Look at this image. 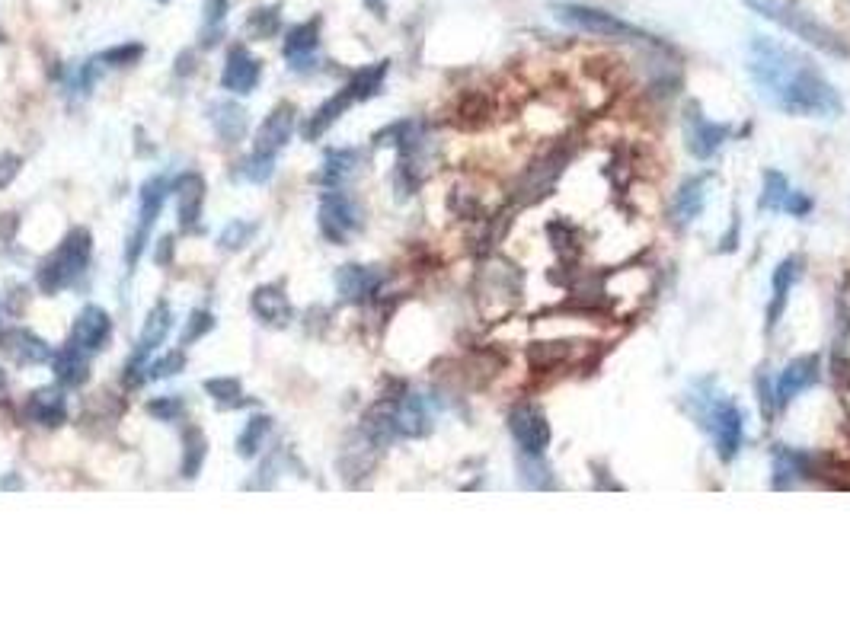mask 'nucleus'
I'll return each mask as SVG.
<instances>
[{
  "instance_id": "1",
  "label": "nucleus",
  "mask_w": 850,
  "mask_h": 639,
  "mask_svg": "<svg viewBox=\"0 0 850 639\" xmlns=\"http://www.w3.org/2000/svg\"><path fill=\"white\" fill-rule=\"evenodd\" d=\"M748 74L774 109L803 119H838L844 100L809 55L771 36H751Z\"/></svg>"
},
{
  "instance_id": "2",
  "label": "nucleus",
  "mask_w": 850,
  "mask_h": 639,
  "mask_svg": "<svg viewBox=\"0 0 850 639\" xmlns=\"http://www.w3.org/2000/svg\"><path fill=\"white\" fill-rule=\"evenodd\" d=\"M688 406H691V416L710 432L719 461H726V464L735 461L739 451H742V445H745V413H742V406L735 400H729L726 393H719L713 381L694 384V390L688 393Z\"/></svg>"
},
{
  "instance_id": "3",
  "label": "nucleus",
  "mask_w": 850,
  "mask_h": 639,
  "mask_svg": "<svg viewBox=\"0 0 850 639\" xmlns=\"http://www.w3.org/2000/svg\"><path fill=\"white\" fill-rule=\"evenodd\" d=\"M742 4L751 13H758V16H764V20L777 23L780 29H787L790 36H796L799 42L819 48V52H825L831 58H850V45L841 32H835L822 20H815L806 7L793 4V0H742Z\"/></svg>"
},
{
  "instance_id": "4",
  "label": "nucleus",
  "mask_w": 850,
  "mask_h": 639,
  "mask_svg": "<svg viewBox=\"0 0 850 639\" xmlns=\"http://www.w3.org/2000/svg\"><path fill=\"white\" fill-rule=\"evenodd\" d=\"M550 13L557 16L563 26H572L579 32H588L595 39H617V42H640V45H659L656 36H649L646 29L620 20L617 13H608L601 7L576 4V0H553Z\"/></svg>"
},
{
  "instance_id": "5",
  "label": "nucleus",
  "mask_w": 850,
  "mask_h": 639,
  "mask_svg": "<svg viewBox=\"0 0 850 639\" xmlns=\"http://www.w3.org/2000/svg\"><path fill=\"white\" fill-rule=\"evenodd\" d=\"M90 253H93V237L84 227H74V231L61 240V247L42 262L39 269V288L45 294H58L61 288H68L77 275H84V269L90 266Z\"/></svg>"
},
{
  "instance_id": "6",
  "label": "nucleus",
  "mask_w": 850,
  "mask_h": 639,
  "mask_svg": "<svg viewBox=\"0 0 850 639\" xmlns=\"http://www.w3.org/2000/svg\"><path fill=\"white\" fill-rule=\"evenodd\" d=\"M509 432L515 438L518 451L525 454V461H544L550 448V422L541 406L534 403H518L509 409Z\"/></svg>"
},
{
  "instance_id": "7",
  "label": "nucleus",
  "mask_w": 850,
  "mask_h": 639,
  "mask_svg": "<svg viewBox=\"0 0 850 639\" xmlns=\"http://www.w3.org/2000/svg\"><path fill=\"white\" fill-rule=\"evenodd\" d=\"M681 128H684V144H688L691 157H697V160L716 157L719 147L729 141V125H719V122L707 119L704 109H700L697 103L684 106Z\"/></svg>"
},
{
  "instance_id": "8",
  "label": "nucleus",
  "mask_w": 850,
  "mask_h": 639,
  "mask_svg": "<svg viewBox=\"0 0 850 639\" xmlns=\"http://www.w3.org/2000/svg\"><path fill=\"white\" fill-rule=\"evenodd\" d=\"M358 227H362V215H358L355 202L349 199V195L342 192H330L323 195L320 202V231L326 240L333 243H346Z\"/></svg>"
},
{
  "instance_id": "9",
  "label": "nucleus",
  "mask_w": 850,
  "mask_h": 639,
  "mask_svg": "<svg viewBox=\"0 0 850 639\" xmlns=\"http://www.w3.org/2000/svg\"><path fill=\"white\" fill-rule=\"evenodd\" d=\"M819 378H822V358L819 355H799V358H793V362L780 371V378L774 384V409L790 406L799 393H806Z\"/></svg>"
},
{
  "instance_id": "10",
  "label": "nucleus",
  "mask_w": 850,
  "mask_h": 639,
  "mask_svg": "<svg viewBox=\"0 0 850 639\" xmlns=\"http://www.w3.org/2000/svg\"><path fill=\"white\" fill-rule=\"evenodd\" d=\"M163 199H167V183H163L160 176L147 179L144 189H141L138 227H135L132 240H128V266H135V262L141 259V253H144V247H147V234H151V227H154V224H157V218H160Z\"/></svg>"
},
{
  "instance_id": "11",
  "label": "nucleus",
  "mask_w": 850,
  "mask_h": 639,
  "mask_svg": "<svg viewBox=\"0 0 850 639\" xmlns=\"http://www.w3.org/2000/svg\"><path fill=\"white\" fill-rule=\"evenodd\" d=\"M815 473V457L806 451H796L790 445L771 448V486L774 489H793L799 480H809Z\"/></svg>"
},
{
  "instance_id": "12",
  "label": "nucleus",
  "mask_w": 850,
  "mask_h": 639,
  "mask_svg": "<svg viewBox=\"0 0 850 639\" xmlns=\"http://www.w3.org/2000/svg\"><path fill=\"white\" fill-rule=\"evenodd\" d=\"M291 128H294V106L282 103L275 106L266 122L259 125L256 138H253V154H263V157H279V151L288 144L291 138Z\"/></svg>"
},
{
  "instance_id": "13",
  "label": "nucleus",
  "mask_w": 850,
  "mask_h": 639,
  "mask_svg": "<svg viewBox=\"0 0 850 639\" xmlns=\"http://www.w3.org/2000/svg\"><path fill=\"white\" fill-rule=\"evenodd\" d=\"M803 266H806L803 256H787L774 269V275H771V304H767V330H774V326L780 323L783 310H787V301H790V291L799 282V275H803Z\"/></svg>"
},
{
  "instance_id": "14",
  "label": "nucleus",
  "mask_w": 850,
  "mask_h": 639,
  "mask_svg": "<svg viewBox=\"0 0 850 639\" xmlns=\"http://www.w3.org/2000/svg\"><path fill=\"white\" fill-rule=\"evenodd\" d=\"M259 77H263V64H259L247 48L237 45L227 52V61H224V71H221V87L231 90V93H250Z\"/></svg>"
},
{
  "instance_id": "15",
  "label": "nucleus",
  "mask_w": 850,
  "mask_h": 639,
  "mask_svg": "<svg viewBox=\"0 0 850 639\" xmlns=\"http://www.w3.org/2000/svg\"><path fill=\"white\" fill-rule=\"evenodd\" d=\"M112 333V320L103 307H84L80 310V317L74 320V330H71V346L84 349V352H96L106 346V339Z\"/></svg>"
},
{
  "instance_id": "16",
  "label": "nucleus",
  "mask_w": 850,
  "mask_h": 639,
  "mask_svg": "<svg viewBox=\"0 0 850 639\" xmlns=\"http://www.w3.org/2000/svg\"><path fill=\"white\" fill-rule=\"evenodd\" d=\"M384 285V275L378 269L371 266H355V262H349V266H342L336 272V288L342 294V301H368L371 294H378Z\"/></svg>"
},
{
  "instance_id": "17",
  "label": "nucleus",
  "mask_w": 850,
  "mask_h": 639,
  "mask_svg": "<svg viewBox=\"0 0 850 639\" xmlns=\"http://www.w3.org/2000/svg\"><path fill=\"white\" fill-rule=\"evenodd\" d=\"M0 346H4V352L13 358L16 365H45L48 358L55 355L45 339H39L36 333H29V330H20V326L0 336Z\"/></svg>"
},
{
  "instance_id": "18",
  "label": "nucleus",
  "mask_w": 850,
  "mask_h": 639,
  "mask_svg": "<svg viewBox=\"0 0 850 639\" xmlns=\"http://www.w3.org/2000/svg\"><path fill=\"white\" fill-rule=\"evenodd\" d=\"M707 183H710V173H700V176H691L684 179V183L678 186L675 192V221L678 227H688L694 224L700 215H704V205H707Z\"/></svg>"
},
{
  "instance_id": "19",
  "label": "nucleus",
  "mask_w": 850,
  "mask_h": 639,
  "mask_svg": "<svg viewBox=\"0 0 850 639\" xmlns=\"http://www.w3.org/2000/svg\"><path fill=\"white\" fill-rule=\"evenodd\" d=\"M173 192H176L179 224H183L186 231H192L195 221H199V215H202V202H205V179H202L199 173H183V176H176Z\"/></svg>"
},
{
  "instance_id": "20",
  "label": "nucleus",
  "mask_w": 850,
  "mask_h": 639,
  "mask_svg": "<svg viewBox=\"0 0 850 639\" xmlns=\"http://www.w3.org/2000/svg\"><path fill=\"white\" fill-rule=\"evenodd\" d=\"M394 425H397V435H406V438H419L432 429V413L419 393H406V397L394 400Z\"/></svg>"
},
{
  "instance_id": "21",
  "label": "nucleus",
  "mask_w": 850,
  "mask_h": 639,
  "mask_svg": "<svg viewBox=\"0 0 850 639\" xmlns=\"http://www.w3.org/2000/svg\"><path fill=\"white\" fill-rule=\"evenodd\" d=\"M355 103H362V100H358L355 87H352V84H346V87H342L336 96H330V100H326V103L314 112V116H310V119L301 125V135H304L307 141H317V138L323 135V131L330 128V125L342 116V112H346L349 106H355Z\"/></svg>"
},
{
  "instance_id": "22",
  "label": "nucleus",
  "mask_w": 850,
  "mask_h": 639,
  "mask_svg": "<svg viewBox=\"0 0 850 639\" xmlns=\"http://www.w3.org/2000/svg\"><path fill=\"white\" fill-rule=\"evenodd\" d=\"M26 413H29V419L36 425H48V429H55V425L68 422V400H64V393L58 387H42V390H36L29 397Z\"/></svg>"
},
{
  "instance_id": "23",
  "label": "nucleus",
  "mask_w": 850,
  "mask_h": 639,
  "mask_svg": "<svg viewBox=\"0 0 850 639\" xmlns=\"http://www.w3.org/2000/svg\"><path fill=\"white\" fill-rule=\"evenodd\" d=\"M317 45H320V20L314 16V20L294 26L285 36L282 48H285V58L291 61V68H307V61L314 58Z\"/></svg>"
},
{
  "instance_id": "24",
  "label": "nucleus",
  "mask_w": 850,
  "mask_h": 639,
  "mask_svg": "<svg viewBox=\"0 0 850 639\" xmlns=\"http://www.w3.org/2000/svg\"><path fill=\"white\" fill-rule=\"evenodd\" d=\"M250 307H253V314L269 326H285L291 320V304L285 298V291L275 285L256 288L250 298Z\"/></svg>"
},
{
  "instance_id": "25",
  "label": "nucleus",
  "mask_w": 850,
  "mask_h": 639,
  "mask_svg": "<svg viewBox=\"0 0 850 639\" xmlns=\"http://www.w3.org/2000/svg\"><path fill=\"white\" fill-rule=\"evenodd\" d=\"M52 368H55V378L64 384V387H80L87 384L90 378V362H87V352L77 349V346H68L52 355Z\"/></svg>"
},
{
  "instance_id": "26",
  "label": "nucleus",
  "mask_w": 850,
  "mask_h": 639,
  "mask_svg": "<svg viewBox=\"0 0 850 639\" xmlns=\"http://www.w3.org/2000/svg\"><path fill=\"white\" fill-rule=\"evenodd\" d=\"M211 125H215L218 138L227 144H237L243 135H247V112H243L237 103H215L211 106Z\"/></svg>"
},
{
  "instance_id": "27",
  "label": "nucleus",
  "mask_w": 850,
  "mask_h": 639,
  "mask_svg": "<svg viewBox=\"0 0 850 639\" xmlns=\"http://www.w3.org/2000/svg\"><path fill=\"white\" fill-rule=\"evenodd\" d=\"M355 163H358V154L349 151V147H342V151H330V154H326V160H323V170H320L317 179H320L323 186L336 189L342 179H346V176L355 170Z\"/></svg>"
},
{
  "instance_id": "28",
  "label": "nucleus",
  "mask_w": 850,
  "mask_h": 639,
  "mask_svg": "<svg viewBox=\"0 0 850 639\" xmlns=\"http://www.w3.org/2000/svg\"><path fill=\"white\" fill-rule=\"evenodd\" d=\"M272 429V419L269 416H253L247 425H243V432L237 435V454L240 457H256L259 451H263V441Z\"/></svg>"
},
{
  "instance_id": "29",
  "label": "nucleus",
  "mask_w": 850,
  "mask_h": 639,
  "mask_svg": "<svg viewBox=\"0 0 850 639\" xmlns=\"http://www.w3.org/2000/svg\"><path fill=\"white\" fill-rule=\"evenodd\" d=\"M183 477H195L205 464V454H208V441L199 429H186L183 435Z\"/></svg>"
},
{
  "instance_id": "30",
  "label": "nucleus",
  "mask_w": 850,
  "mask_h": 639,
  "mask_svg": "<svg viewBox=\"0 0 850 639\" xmlns=\"http://www.w3.org/2000/svg\"><path fill=\"white\" fill-rule=\"evenodd\" d=\"M787 192H790L787 176L780 170H764V186H761V202H758L761 211H780Z\"/></svg>"
},
{
  "instance_id": "31",
  "label": "nucleus",
  "mask_w": 850,
  "mask_h": 639,
  "mask_svg": "<svg viewBox=\"0 0 850 639\" xmlns=\"http://www.w3.org/2000/svg\"><path fill=\"white\" fill-rule=\"evenodd\" d=\"M279 26H282V7H263L247 20V36L266 42V39H275Z\"/></svg>"
},
{
  "instance_id": "32",
  "label": "nucleus",
  "mask_w": 850,
  "mask_h": 639,
  "mask_svg": "<svg viewBox=\"0 0 850 639\" xmlns=\"http://www.w3.org/2000/svg\"><path fill=\"white\" fill-rule=\"evenodd\" d=\"M224 20H227V0H205L202 29H205V42H208V45H215V42H218Z\"/></svg>"
},
{
  "instance_id": "33",
  "label": "nucleus",
  "mask_w": 850,
  "mask_h": 639,
  "mask_svg": "<svg viewBox=\"0 0 850 639\" xmlns=\"http://www.w3.org/2000/svg\"><path fill=\"white\" fill-rule=\"evenodd\" d=\"M205 390H208L211 400L227 403V406H237L240 397H243V390H240V381H237V378H211V381H205Z\"/></svg>"
},
{
  "instance_id": "34",
  "label": "nucleus",
  "mask_w": 850,
  "mask_h": 639,
  "mask_svg": "<svg viewBox=\"0 0 850 639\" xmlns=\"http://www.w3.org/2000/svg\"><path fill=\"white\" fill-rule=\"evenodd\" d=\"M253 234H256V224L253 221H231L221 231V247H227V250H240V247H247V243L253 240Z\"/></svg>"
},
{
  "instance_id": "35",
  "label": "nucleus",
  "mask_w": 850,
  "mask_h": 639,
  "mask_svg": "<svg viewBox=\"0 0 850 639\" xmlns=\"http://www.w3.org/2000/svg\"><path fill=\"white\" fill-rule=\"evenodd\" d=\"M183 365H186V355H183V352H170V355L157 358V362H147L144 378H147V381L170 378V374H179V371H183Z\"/></svg>"
},
{
  "instance_id": "36",
  "label": "nucleus",
  "mask_w": 850,
  "mask_h": 639,
  "mask_svg": "<svg viewBox=\"0 0 850 639\" xmlns=\"http://www.w3.org/2000/svg\"><path fill=\"white\" fill-rule=\"evenodd\" d=\"M211 330H215V317H211L208 310H192V317L186 323V333H183V346H192L195 339L208 336Z\"/></svg>"
},
{
  "instance_id": "37",
  "label": "nucleus",
  "mask_w": 850,
  "mask_h": 639,
  "mask_svg": "<svg viewBox=\"0 0 850 639\" xmlns=\"http://www.w3.org/2000/svg\"><path fill=\"white\" fill-rule=\"evenodd\" d=\"M141 55H144V48L132 42V45H116V48H109V52H103V55H100V61H103V64H112V68H125V64H135Z\"/></svg>"
},
{
  "instance_id": "38",
  "label": "nucleus",
  "mask_w": 850,
  "mask_h": 639,
  "mask_svg": "<svg viewBox=\"0 0 850 639\" xmlns=\"http://www.w3.org/2000/svg\"><path fill=\"white\" fill-rule=\"evenodd\" d=\"M272 163H275V157L250 154L247 160H243V176H247L250 183H266V179L272 176Z\"/></svg>"
},
{
  "instance_id": "39",
  "label": "nucleus",
  "mask_w": 850,
  "mask_h": 639,
  "mask_svg": "<svg viewBox=\"0 0 850 639\" xmlns=\"http://www.w3.org/2000/svg\"><path fill=\"white\" fill-rule=\"evenodd\" d=\"M147 413L163 419V422H173L179 413H183V400L179 397H160V400H151L147 403Z\"/></svg>"
},
{
  "instance_id": "40",
  "label": "nucleus",
  "mask_w": 850,
  "mask_h": 639,
  "mask_svg": "<svg viewBox=\"0 0 850 639\" xmlns=\"http://www.w3.org/2000/svg\"><path fill=\"white\" fill-rule=\"evenodd\" d=\"M812 208H815V202L809 199L806 192H793L790 189L780 211H787V215H793V218H806V215H812Z\"/></svg>"
},
{
  "instance_id": "41",
  "label": "nucleus",
  "mask_w": 850,
  "mask_h": 639,
  "mask_svg": "<svg viewBox=\"0 0 850 639\" xmlns=\"http://www.w3.org/2000/svg\"><path fill=\"white\" fill-rule=\"evenodd\" d=\"M20 167H23V160L16 157V154H4V157H0V189H7V186L13 183V176L20 173Z\"/></svg>"
},
{
  "instance_id": "42",
  "label": "nucleus",
  "mask_w": 850,
  "mask_h": 639,
  "mask_svg": "<svg viewBox=\"0 0 850 639\" xmlns=\"http://www.w3.org/2000/svg\"><path fill=\"white\" fill-rule=\"evenodd\" d=\"M170 243H173L170 237H163V240H160V253H157V262H167V256H170Z\"/></svg>"
},
{
  "instance_id": "43",
  "label": "nucleus",
  "mask_w": 850,
  "mask_h": 639,
  "mask_svg": "<svg viewBox=\"0 0 850 639\" xmlns=\"http://www.w3.org/2000/svg\"><path fill=\"white\" fill-rule=\"evenodd\" d=\"M368 7H381V0H365Z\"/></svg>"
},
{
  "instance_id": "44",
  "label": "nucleus",
  "mask_w": 850,
  "mask_h": 639,
  "mask_svg": "<svg viewBox=\"0 0 850 639\" xmlns=\"http://www.w3.org/2000/svg\"><path fill=\"white\" fill-rule=\"evenodd\" d=\"M844 429H847V435H850V419H847V425H844Z\"/></svg>"
},
{
  "instance_id": "45",
  "label": "nucleus",
  "mask_w": 850,
  "mask_h": 639,
  "mask_svg": "<svg viewBox=\"0 0 850 639\" xmlns=\"http://www.w3.org/2000/svg\"><path fill=\"white\" fill-rule=\"evenodd\" d=\"M0 39H4V32H0Z\"/></svg>"
}]
</instances>
